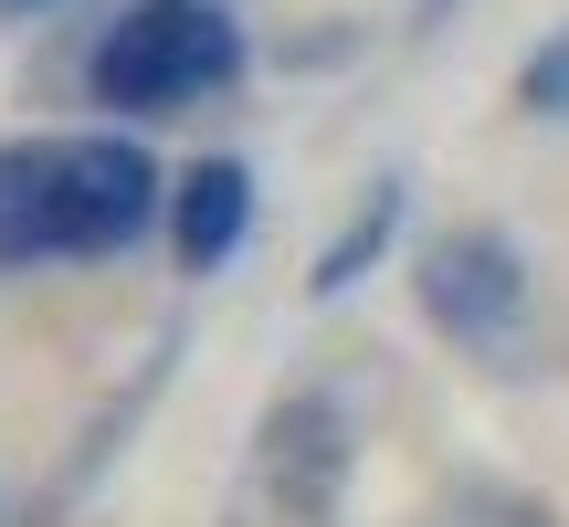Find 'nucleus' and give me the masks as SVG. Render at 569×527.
I'll return each mask as SVG.
<instances>
[{"mask_svg":"<svg viewBox=\"0 0 569 527\" xmlns=\"http://www.w3.org/2000/svg\"><path fill=\"white\" fill-rule=\"evenodd\" d=\"M232 74H243V21L222 0H127L84 53V84L106 117H190Z\"/></svg>","mask_w":569,"mask_h":527,"instance_id":"f257e3e1","label":"nucleus"},{"mask_svg":"<svg viewBox=\"0 0 569 527\" xmlns=\"http://www.w3.org/2000/svg\"><path fill=\"white\" fill-rule=\"evenodd\" d=\"M159 211H169V180L138 138H117V127L53 138V253H74V264L127 253Z\"/></svg>","mask_w":569,"mask_h":527,"instance_id":"f03ea898","label":"nucleus"},{"mask_svg":"<svg viewBox=\"0 0 569 527\" xmlns=\"http://www.w3.org/2000/svg\"><path fill=\"white\" fill-rule=\"evenodd\" d=\"M338 465H348V444H338V411H327V401L274 411V475H284V496H296V507H327Z\"/></svg>","mask_w":569,"mask_h":527,"instance_id":"423d86ee","label":"nucleus"},{"mask_svg":"<svg viewBox=\"0 0 569 527\" xmlns=\"http://www.w3.org/2000/svg\"><path fill=\"white\" fill-rule=\"evenodd\" d=\"M32 11H53V0H0V21H32Z\"/></svg>","mask_w":569,"mask_h":527,"instance_id":"1a4fd4ad","label":"nucleus"},{"mask_svg":"<svg viewBox=\"0 0 569 527\" xmlns=\"http://www.w3.org/2000/svg\"><path fill=\"white\" fill-rule=\"evenodd\" d=\"M411 296H422V317L443 327V338L496 348L517 317H528V264H517L507 232L453 222V232H432V243L411 253Z\"/></svg>","mask_w":569,"mask_h":527,"instance_id":"7ed1b4c3","label":"nucleus"},{"mask_svg":"<svg viewBox=\"0 0 569 527\" xmlns=\"http://www.w3.org/2000/svg\"><path fill=\"white\" fill-rule=\"evenodd\" d=\"M243 232H253V169L243 159H190L169 180V253H180V275H222L243 253Z\"/></svg>","mask_w":569,"mask_h":527,"instance_id":"20e7f679","label":"nucleus"},{"mask_svg":"<svg viewBox=\"0 0 569 527\" xmlns=\"http://www.w3.org/2000/svg\"><path fill=\"white\" fill-rule=\"evenodd\" d=\"M517 106H528V117H569V42H538V53H528Z\"/></svg>","mask_w":569,"mask_h":527,"instance_id":"6e6552de","label":"nucleus"},{"mask_svg":"<svg viewBox=\"0 0 569 527\" xmlns=\"http://www.w3.org/2000/svg\"><path fill=\"white\" fill-rule=\"evenodd\" d=\"M0 264H53V138L0 148Z\"/></svg>","mask_w":569,"mask_h":527,"instance_id":"39448f33","label":"nucleus"},{"mask_svg":"<svg viewBox=\"0 0 569 527\" xmlns=\"http://www.w3.org/2000/svg\"><path fill=\"white\" fill-rule=\"evenodd\" d=\"M390 232H401V180H380V190H369L359 211H348V232H338V243L317 253V275H306V285H317V296H348V285H359L369 264L390 253Z\"/></svg>","mask_w":569,"mask_h":527,"instance_id":"0eeeda50","label":"nucleus"}]
</instances>
